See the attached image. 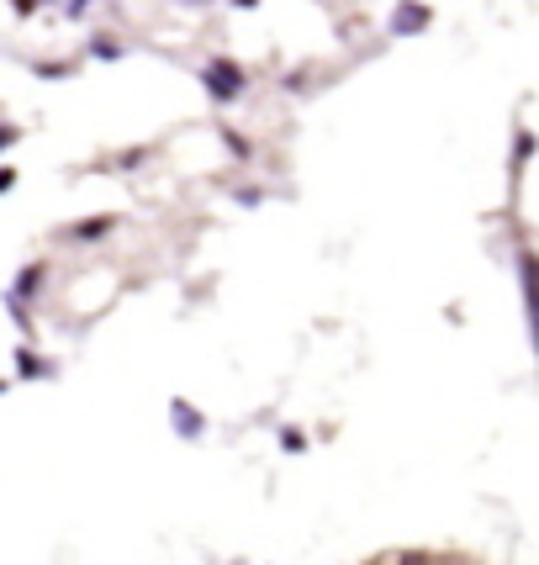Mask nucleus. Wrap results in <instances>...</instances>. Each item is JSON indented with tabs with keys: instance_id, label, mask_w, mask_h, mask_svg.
Instances as JSON below:
<instances>
[{
	"instance_id": "obj_4",
	"label": "nucleus",
	"mask_w": 539,
	"mask_h": 565,
	"mask_svg": "<svg viewBox=\"0 0 539 565\" xmlns=\"http://www.w3.org/2000/svg\"><path fill=\"white\" fill-rule=\"evenodd\" d=\"M101 233H111V217H96V222H85L74 238H101Z\"/></svg>"
},
{
	"instance_id": "obj_1",
	"label": "nucleus",
	"mask_w": 539,
	"mask_h": 565,
	"mask_svg": "<svg viewBox=\"0 0 539 565\" xmlns=\"http://www.w3.org/2000/svg\"><path fill=\"white\" fill-rule=\"evenodd\" d=\"M201 80H207L212 101H238V96H244V69L228 64V59H212L207 69H201Z\"/></svg>"
},
{
	"instance_id": "obj_5",
	"label": "nucleus",
	"mask_w": 539,
	"mask_h": 565,
	"mask_svg": "<svg viewBox=\"0 0 539 565\" xmlns=\"http://www.w3.org/2000/svg\"><path fill=\"white\" fill-rule=\"evenodd\" d=\"M16 370H22V375H48V365L32 360V354H16Z\"/></svg>"
},
{
	"instance_id": "obj_2",
	"label": "nucleus",
	"mask_w": 539,
	"mask_h": 565,
	"mask_svg": "<svg viewBox=\"0 0 539 565\" xmlns=\"http://www.w3.org/2000/svg\"><path fill=\"white\" fill-rule=\"evenodd\" d=\"M170 423H175L180 439H201V433H207V418H201V412H196L191 402H185V397L170 402Z\"/></svg>"
},
{
	"instance_id": "obj_6",
	"label": "nucleus",
	"mask_w": 539,
	"mask_h": 565,
	"mask_svg": "<svg viewBox=\"0 0 539 565\" xmlns=\"http://www.w3.org/2000/svg\"><path fill=\"white\" fill-rule=\"evenodd\" d=\"M16 143V133H11V127H0V148H11Z\"/></svg>"
},
{
	"instance_id": "obj_9",
	"label": "nucleus",
	"mask_w": 539,
	"mask_h": 565,
	"mask_svg": "<svg viewBox=\"0 0 539 565\" xmlns=\"http://www.w3.org/2000/svg\"><path fill=\"white\" fill-rule=\"evenodd\" d=\"M0 391H6V381H0Z\"/></svg>"
},
{
	"instance_id": "obj_3",
	"label": "nucleus",
	"mask_w": 539,
	"mask_h": 565,
	"mask_svg": "<svg viewBox=\"0 0 539 565\" xmlns=\"http://www.w3.org/2000/svg\"><path fill=\"white\" fill-rule=\"evenodd\" d=\"M423 27H429V6H397L392 32H423Z\"/></svg>"
},
{
	"instance_id": "obj_7",
	"label": "nucleus",
	"mask_w": 539,
	"mask_h": 565,
	"mask_svg": "<svg viewBox=\"0 0 539 565\" xmlns=\"http://www.w3.org/2000/svg\"><path fill=\"white\" fill-rule=\"evenodd\" d=\"M402 565H434V560H429V555H407Z\"/></svg>"
},
{
	"instance_id": "obj_8",
	"label": "nucleus",
	"mask_w": 539,
	"mask_h": 565,
	"mask_svg": "<svg viewBox=\"0 0 539 565\" xmlns=\"http://www.w3.org/2000/svg\"><path fill=\"white\" fill-rule=\"evenodd\" d=\"M11 180H16V175H11V169H0V191H11Z\"/></svg>"
}]
</instances>
